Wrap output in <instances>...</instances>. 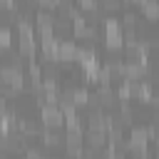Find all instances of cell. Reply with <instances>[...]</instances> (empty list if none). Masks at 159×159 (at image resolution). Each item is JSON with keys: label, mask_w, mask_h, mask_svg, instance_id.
Listing matches in <instances>:
<instances>
[{"label": "cell", "mask_w": 159, "mask_h": 159, "mask_svg": "<svg viewBox=\"0 0 159 159\" xmlns=\"http://www.w3.org/2000/svg\"><path fill=\"white\" fill-rule=\"evenodd\" d=\"M0 159H2V157H0Z\"/></svg>", "instance_id": "13"}, {"label": "cell", "mask_w": 159, "mask_h": 159, "mask_svg": "<svg viewBox=\"0 0 159 159\" xmlns=\"http://www.w3.org/2000/svg\"><path fill=\"white\" fill-rule=\"evenodd\" d=\"M62 119H65V114H62V109L57 104H42V122H45V127L57 129L62 124Z\"/></svg>", "instance_id": "1"}, {"label": "cell", "mask_w": 159, "mask_h": 159, "mask_svg": "<svg viewBox=\"0 0 159 159\" xmlns=\"http://www.w3.org/2000/svg\"><path fill=\"white\" fill-rule=\"evenodd\" d=\"M20 55L22 57H32L35 55V40L32 37H20Z\"/></svg>", "instance_id": "4"}, {"label": "cell", "mask_w": 159, "mask_h": 159, "mask_svg": "<svg viewBox=\"0 0 159 159\" xmlns=\"http://www.w3.org/2000/svg\"><path fill=\"white\" fill-rule=\"evenodd\" d=\"M72 99H75V104H87V102H89V97H87L84 89H75V92H72Z\"/></svg>", "instance_id": "8"}, {"label": "cell", "mask_w": 159, "mask_h": 159, "mask_svg": "<svg viewBox=\"0 0 159 159\" xmlns=\"http://www.w3.org/2000/svg\"><path fill=\"white\" fill-rule=\"evenodd\" d=\"M77 45L75 42H70V40H62L60 45H57V60H62V62H72V60H77Z\"/></svg>", "instance_id": "2"}, {"label": "cell", "mask_w": 159, "mask_h": 159, "mask_svg": "<svg viewBox=\"0 0 159 159\" xmlns=\"http://www.w3.org/2000/svg\"><path fill=\"white\" fill-rule=\"evenodd\" d=\"M0 47H2V50L10 47V32H7L5 27H0Z\"/></svg>", "instance_id": "9"}, {"label": "cell", "mask_w": 159, "mask_h": 159, "mask_svg": "<svg viewBox=\"0 0 159 159\" xmlns=\"http://www.w3.org/2000/svg\"><path fill=\"white\" fill-rule=\"evenodd\" d=\"M45 142H47V144H60L62 139H60L55 132H47V134H45Z\"/></svg>", "instance_id": "10"}, {"label": "cell", "mask_w": 159, "mask_h": 159, "mask_svg": "<svg viewBox=\"0 0 159 159\" xmlns=\"http://www.w3.org/2000/svg\"><path fill=\"white\" fill-rule=\"evenodd\" d=\"M104 134H107V132H92V129H89V137H87V139H89V147H92V149H102V147H104V139H107Z\"/></svg>", "instance_id": "5"}, {"label": "cell", "mask_w": 159, "mask_h": 159, "mask_svg": "<svg viewBox=\"0 0 159 159\" xmlns=\"http://www.w3.org/2000/svg\"><path fill=\"white\" fill-rule=\"evenodd\" d=\"M122 32L119 30H114V32H107V45L112 47V50H117V47H122Z\"/></svg>", "instance_id": "6"}, {"label": "cell", "mask_w": 159, "mask_h": 159, "mask_svg": "<svg viewBox=\"0 0 159 159\" xmlns=\"http://www.w3.org/2000/svg\"><path fill=\"white\" fill-rule=\"evenodd\" d=\"M107 127H109V119L102 112H92L89 114V129L92 132H107Z\"/></svg>", "instance_id": "3"}, {"label": "cell", "mask_w": 159, "mask_h": 159, "mask_svg": "<svg viewBox=\"0 0 159 159\" xmlns=\"http://www.w3.org/2000/svg\"><path fill=\"white\" fill-rule=\"evenodd\" d=\"M0 5H5V7H10V5H12V0H0Z\"/></svg>", "instance_id": "12"}, {"label": "cell", "mask_w": 159, "mask_h": 159, "mask_svg": "<svg viewBox=\"0 0 159 159\" xmlns=\"http://www.w3.org/2000/svg\"><path fill=\"white\" fill-rule=\"evenodd\" d=\"M37 2H40V5H42V7H50V5H52V2H55V0H37Z\"/></svg>", "instance_id": "11"}, {"label": "cell", "mask_w": 159, "mask_h": 159, "mask_svg": "<svg viewBox=\"0 0 159 159\" xmlns=\"http://www.w3.org/2000/svg\"><path fill=\"white\" fill-rule=\"evenodd\" d=\"M17 35H20V37H32V27H30V22H27L25 17L17 20Z\"/></svg>", "instance_id": "7"}]
</instances>
